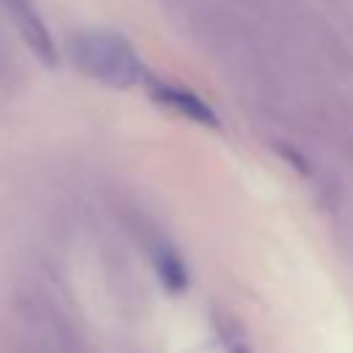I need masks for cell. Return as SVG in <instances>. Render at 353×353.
Returning <instances> with one entry per match:
<instances>
[{"label": "cell", "mask_w": 353, "mask_h": 353, "mask_svg": "<svg viewBox=\"0 0 353 353\" xmlns=\"http://www.w3.org/2000/svg\"><path fill=\"white\" fill-rule=\"evenodd\" d=\"M152 94H154V99H157L160 105L171 108L174 113H179V116H185V119H190V121H199V124L218 127V119H215L212 108H207L201 97H196V94L179 88V85H165V83H154V85H152Z\"/></svg>", "instance_id": "3957f363"}, {"label": "cell", "mask_w": 353, "mask_h": 353, "mask_svg": "<svg viewBox=\"0 0 353 353\" xmlns=\"http://www.w3.org/2000/svg\"><path fill=\"white\" fill-rule=\"evenodd\" d=\"M3 3H6L8 14L14 17L17 28L22 30L25 41L33 47V52L44 63H55V47H52V39H50V33H47V28H44L36 6L30 0H3Z\"/></svg>", "instance_id": "7a4b0ae2"}, {"label": "cell", "mask_w": 353, "mask_h": 353, "mask_svg": "<svg viewBox=\"0 0 353 353\" xmlns=\"http://www.w3.org/2000/svg\"><path fill=\"white\" fill-rule=\"evenodd\" d=\"M154 262H157V273H160V281L165 284V290L171 292H182L188 287V270L182 265V259L168 251V248H160L154 254Z\"/></svg>", "instance_id": "277c9868"}, {"label": "cell", "mask_w": 353, "mask_h": 353, "mask_svg": "<svg viewBox=\"0 0 353 353\" xmlns=\"http://www.w3.org/2000/svg\"><path fill=\"white\" fill-rule=\"evenodd\" d=\"M72 58L88 77L110 88H130L141 77L138 55L130 47V41L121 39L119 33H108V30L80 33L72 41Z\"/></svg>", "instance_id": "6da1fadb"}]
</instances>
